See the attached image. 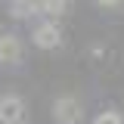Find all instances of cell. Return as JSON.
I'll return each mask as SVG.
<instances>
[{"label":"cell","mask_w":124,"mask_h":124,"mask_svg":"<svg viewBox=\"0 0 124 124\" xmlns=\"http://www.w3.org/2000/svg\"><path fill=\"white\" fill-rule=\"evenodd\" d=\"M93 124H124V121H121V115H118L115 108H108V112H99Z\"/></svg>","instance_id":"7"},{"label":"cell","mask_w":124,"mask_h":124,"mask_svg":"<svg viewBox=\"0 0 124 124\" xmlns=\"http://www.w3.org/2000/svg\"><path fill=\"white\" fill-rule=\"evenodd\" d=\"M31 40H34V46H40V50H56L62 44V28L56 22H44V25L34 28Z\"/></svg>","instance_id":"3"},{"label":"cell","mask_w":124,"mask_h":124,"mask_svg":"<svg viewBox=\"0 0 124 124\" xmlns=\"http://www.w3.org/2000/svg\"><path fill=\"white\" fill-rule=\"evenodd\" d=\"M37 6H40L37 0H13V3H9V13H13L16 19H28L31 13H37Z\"/></svg>","instance_id":"5"},{"label":"cell","mask_w":124,"mask_h":124,"mask_svg":"<svg viewBox=\"0 0 124 124\" xmlns=\"http://www.w3.org/2000/svg\"><path fill=\"white\" fill-rule=\"evenodd\" d=\"M19 59H22V44H19V37L3 34V37H0V62L13 65V62H19Z\"/></svg>","instance_id":"4"},{"label":"cell","mask_w":124,"mask_h":124,"mask_svg":"<svg viewBox=\"0 0 124 124\" xmlns=\"http://www.w3.org/2000/svg\"><path fill=\"white\" fill-rule=\"evenodd\" d=\"M28 112L19 96H0V124H25Z\"/></svg>","instance_id":"2"},{"label":"cell","mask_w":124,"mask_h":124,"mask_svg":"<svg viewBox=\"0 0 124 124\" xmlns=\"http://www.w3.org/2000/svg\"><path fill=\"white\" fill-rule=\"evenodd\" d=\"M96 3H99V6H106V9H112V6H118L121 0H96Z\"/></svg>","instance_id":"8"},{"label":"cell","mask_w":124,"mask_h":124,"mask_svg":"<svg viewBox=\"0 0 124 124\" xmlns=\"http://www.w3.org/2000/svg\"><path fill=\"white\" fill-rule=\"evenodd\" d=\"M65 0H40V13H46V16H62L65 13Z\"/></svg>","instance_id":"6"},{"label":"cell","mask_w":124,"mask_h":124,"mask_svg":"<svg viewBox=\"0 0 124 124\" xmlns=\"http://www.w3.org/2000/svg\"><path fill=\"white\" fill-rule=\"evenodd\" d=\"M53 118L59 124H81V102L75 96H59L53 102Z\"/></svg>","instance_id":"1"}]
</instances>
